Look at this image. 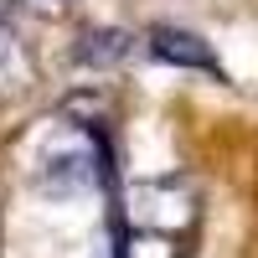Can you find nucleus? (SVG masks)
<instances>
[{
  "label": "nucleus",
  "mask_w": 258,
  "mask_h": 258,
  "mask_svg": "<svg viewBox=\"0 0 258 258\" xmlns=\"http://www.w3.org/2000/svg\"><path fill=\"white\" fill-rule=\"evenodd\" d=\"M103 186V150L93 135H68L47 150L41 160V191L52 197H83V191H98Z\"/></svg>",
  "instance_id": "f257e3e1"
},
{
  "label": "nucleus",
  "mask_w": 258,
  "mask_h": 258,
  "mask_svg": "<svg viewBox=\"0 0 258 258\" xmlns=\"http://www.w3.org/2000/svg\"><path fill=\"white\" fill-rule=\"evenodd\" d=\"M150 57H155V62H170V68H191V73L222 78L212 47H207L197 31H181V26H155V31H150Z\"/></svg>",
  "instance_id": "f03ea898"
},
{
  "label": "nucleus",
  "mask_w": 258,
  "mask_h": 258,
  "mask_svg": "<svg viewBox=\"0 0 258 258\" xmlns=\"http://www.w3.org/2000/svg\"><path fill=\"white\" fill-rule=\"evenodd\" d=\"M129 52V36L124 31H83L73 57L83 62V68H114V62Z\"/></svg>",
  "instance_id": "7ed1b4c3"
},
{
  "label": "nucleus",
  "mask_w": 258,
  "mask_h": 258,
  "mask_svg": "<svg viewBox=\"0 0 258 258\" xmlns=\"http://www.w3.org/2000/svg\"><path fill=\"white\" fill-rule=\"evenodd\" d=\"M21 78H26V57L16 47V31L0 21V88H21Z\"/></svg>",
  "instance_id": "20e7f679"
},
{
  "label": "nucleus",
  "mask_w": 258,
  "mask_h": 258,
  "mask_svg": "<svg viewBox=\"0 0 258 258\" xmlns=\"http://www.w3.org/2000/svg\"><path fill=\"white\" fill-rule=\"evenodd\" d=\"M26 6H31V11H68L73 0H26Z\"/></svg>",
  "instance_id": "39448f33"
}]
</instances>
